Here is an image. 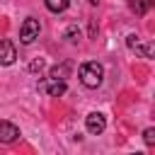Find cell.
Wrapping results in <instances>:
<instances>
[{
    "mask_svg": "<svg viewBox=\"0 0 155 155\" xmlns=\"http://www.w3.org/2000/svg\"><path fill=\"white\" fill-rule=\"evenodd\" d=\"M90 5H99V0H90Z\"/></svg>",
    "mask_w": 155,
    "mask_h": 155,
    "instance_id": "cell-15",
    "label": "cell"
},
{
    "mask_svg": "<svg viewBox=\"0 0 155 155\" xmlns=\"http://www.w3.org/2000/svg\"><path fill=\"white\" fill-rule=\"evenodd\" d=\"M44 2H46V10L48 12H56V15L58 12H65L68 5H70V0H44Z\"/></svg>",
    "mask_w": 155,
    "mask_h": 155,
    "instance_id": "cell-9",
    "label": "cell"
},
{
    "mask_svg": "<svg viewBox=\"0 0 155 155\" xmlns=\"http://www.w3.org/2000/svg\"><path fill=\"white\" fill-rule=\"evenodd\" d=\"M65 80H56V78H46V80H41L39 82V92H44V94H48V97H61V94H65Z\"/></svg>",
    "mask_w": 155,
    "mask_h": 155,
    "instance_id": "cell-3",
    "label": "cell"
},
{
    "mask_svg": "<svg viewBox=\"0 0 155 155\" xmlns=\"http://www.w3.org/2000/svg\"><path fill=\"white\" fill-rule=\"evenodd\" d=\"M44 65H46V63H44V58H36V61H31V63H29V70H31V73H41V70H44Z\"/></svg>",
    "mask_w": 155,
    "mask_h": 155,
    "instance_id": "cell-13",
    "label": "cell"
},
{
    "mask_svg": "<svg viewBox=\"0 0 155 155\" xmlns=\"http://www.w3.org/2000/svg\"><path fill=\"white\" fill-rule=\"evenodd\" d=\"M145 7L150 10V7H155V0H145Z\"/></svg>",
    "mask_w": 155,
    "mask_h": 155,
    "instance_id": "cell-14",
    "label": "cell"
},
{
    "mask_svg": "<svg viewBox=\"0 0 155 155\" xmlns=\"http://www.w3.org/2000/svg\"><path fill=\"white\" fill-rule=\"evenodd\" d=\"M17 138H19V128H17L15 124H10L7 119L0 121V140H2V143H12V140H17Z\"/></svg>",
    "mask_w": 155,
    "mask_h": 155,
    "instance_id": "cell-6",
    "label": "cell"
},
{
    "mask_svg": "<svg viewBox=\"0 0 155 155\" xmlns=\"http://www.w3.org/2000/svg\"><path fill=\"white\" fill-rule=\"evenodd\" d=\"M70 70H73V63H68V61H63V63H58V65H53V68L48 70V75H51V78H56V80H65V78L70 75Z\"/></svg>",
    "mask_w": 155,
    "mask_h": 155,
    "instance_id": "cell-8",
    "label": "cell"
},
{
    "mask_svg": "<svg viewBox=\"0 0 155 155\" xmlns=\"http://www.w3.org/2000/svg\"><path fill=\"white\" fill-rule=\"evenodd\" d=\"M68 41H78V36H80V29H78V24H70L68 29H65V34H63Z\"/></svg>",
    "mask_w": 155,
    "mask_h": 155,
    "instance_id": "cell-11",
    "label": "cell"
},
{
    "mask_svg": "<svg viewBox=\"0 0 155 155\" xmlns=\"http://www.w3.org/2000/svg\"><path fill=\"white\" fill-rule=\"evenodd\" d=\"M128 7L136 12V15H145L148 7H145V0H128Z\"/></svg>",
    "mask_w": 155,
    "mask_h": 155,
    "instance_id": "cell-10",
    "label": "cell"
},
{
    "mask_svg": "<svg viewBox=\"0 0 155 155\" xmlns=\"http://www.w3.org/2000/svg\"><path fill=\"white\" fill-rule=\"evenodd\" d=\"M78 75H80V82H82L85 87L94 90V87H99L102 80H104V68H102V63H97V61H87V63L80 65Z\"/></svg>",
    "mask_w": 155,
    "mask_h": 155,
    "instance_id": "cell-1",
    "label": "cell"
},
{
    "mask_svg": "<svg viewBox=\"0 0 155 155\" xmlns=\"http://www.w3.org/2000/svg\"><path fill=\"white\" fill-rule=\"evenodd\" d=\"M131 48L143 58H155V41H136Z\"/></svg>",
    "mask_w": 155,
    "mask_h": 155,
    "instance_id": "cell-7",
    "label": "cell"
},
{
    "mask_svg": "<svg viewBox=\"0 0 155 155\" xmlns=\"http://www.w3.org/2000/svg\"><path fill=\"white\" fill-rule=\"evenodd\" d=\"M143 140H145V145H155V128L153 126L143 131Z\"/></svg>",
    "mask_w": 155,
    "mask_h": 155,
    "instance_id": "cell-12",
    "label": "cell"
},
{
    "mask_svg": "<svg viewBox=\"0 0 155 155\" xmlns=\"http://www.w3.org/2000/svg\"><path fill=\"white\" fill-rule=\"evenodd\" d=\"M15 58H17L15 44H12L10 39H2V44H0V63H2V65H12Z\"/></svg>",
    "mask_w": 155,
    "mask_h": 155,
    "instance_id": "cell-5",
    "label": "cell"
},
{
    "mask_svg": "<svg viewBox=\"0 0 155 155\" xmlns=\"http://www.w3.org/2000/svg\"><path fill=\"white\" fill-rule=\"evenodd\" d=\"M85 128H87V133L99 136V133L107 128V119H104V114H99V111L87 114V116H85Z\"/></svg>",
    "mask_w": 155,
    "mask_h": 155,
    "instance_id": "cell-4",
    "label": "cell"
},
{
    "mask_svg": "<svg viewBox=\"0 0 155 155\" xmlns=\"http://www.w3.org/2000/svg\"><path fill=\"white\" fill-rule=\"evenodd\" d=\"M39 34H41V24H39V19L27 17V19L22 22V27H19V41H22V44H31L34 39H39Z\"/></svg>",
    "mask_w": 155,
    "mask_h": 155,
    "instance_id": "cell-2",
    "label": "cell"
}]
</instances>
